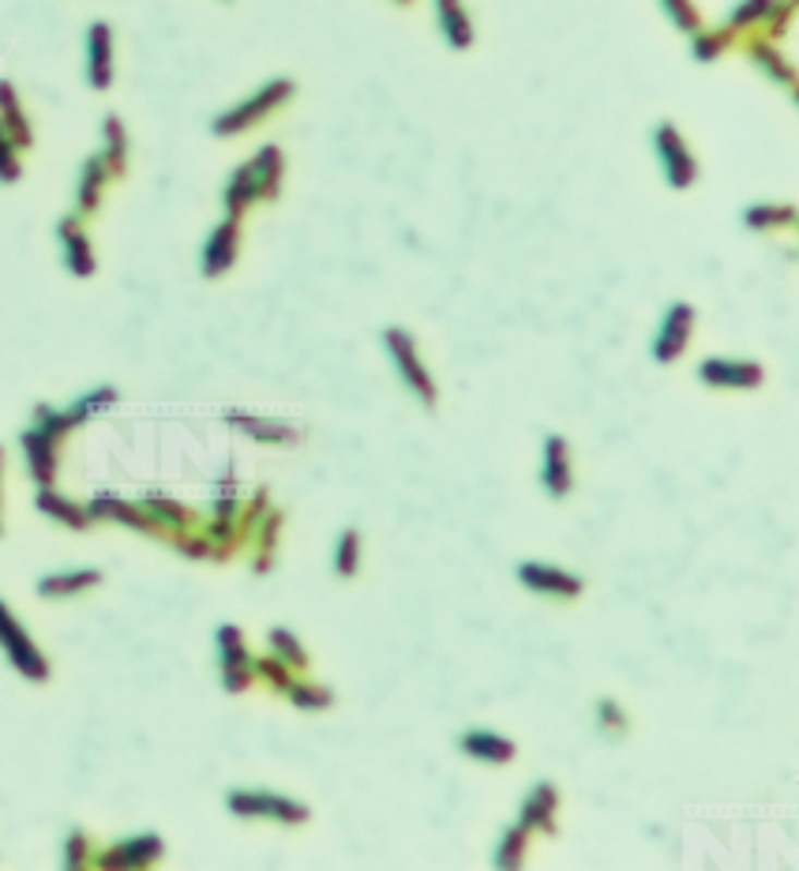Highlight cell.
<instances>
[{
    "mask_svg": "<svg viewBox=\"0 0 799 871\" xmlns=\"http://www.w3.org/2000/svg\"><path fill=\"white\" fill-rule=\"evenodd\" d=\"M278 184H282V150L278 147H263L249 166H241L233 177H229L222 203H226V215L229 218H241L244 210L252 207L256 199H275L278 196Z\"/></svg>",
    "mask_w": 799,
    "mask_h": 871,
    "instance_id": "cell-1",
    "label": "cell"
},
{
    "mask_svg": "<svg viewBox=\"0 0 799 871\" xmlns=\"http://www.w3.org/2000/svg\"><path fill=\"white\" fill-rule=\"evenodd\" d=\"M384 346H387V358H390V365H395L405 391H410L424 410H436V402H439L436 379H432L428 365L421 361V350H416L413 335L402 331V327H387Z\"/></svg>",
    "mask_w": 799,
    "mask_h": 871,
    "instance_id": "cell-2",
    "label": "cell"
},
{
    "mask_svg": "<svg viewBox=\"0 0 799 871\" xmlns=\"http://www.w3.org/2000/svg\"><path fill=\"white\" fill-rule=\"evenodd\" d=\"M296 83L293 80H270L263 83L259 90H252L244 101H237L233 109H226V113L215 117V124H210V132L215 135H241L249 129H256L263 117H270L278 106H286L289 98H293Z\"/></svg>",
    "mask_w": 799,
    "mask_h": 871,
    "instance_id": "cell-3",
    "label": "cell"
},
{
    "mask_svg": "<svg viewBox=\"0 0 799 871\" xmlns=\"http://www.w3.org/2000/svg\"><path fill=\"white\" fill-rule=\"evenodd\" d=\"M653 150H657V162H661V173H665L668 189H691V184L699 181V162H694L683 132L671 121H661L657 129H653Z\"/></svg>",
    "mask_w": 799,
    "mask_h": 871,
    "instance_id": "cell-4",
    "label": "cell"
},
{
    "mask_svg": "<svg viewBox=\"0 0 799 871\" xmlns=\"http://www.w3.org/2000/svg\"><path fill=\"white\" fill-rule=\"evenodd\" d=\"M226 808L233 811L237 819H275V823L296 826L308 823V808L296 805L289 797H278V793H263V789H237L226 797Z\"/></svg>",
    "mask_w": 799,
    "mask_h": 871,
    "instance_id": "cell-5",
    "label": "cell"
},
{
    "mask_svg": "<svg viewBox=\"0 0 799 871\" xmlns=\"http://www.w3.org/2000/svg\"><path fill=\"white\" fill-rule=\"evenodd\" d=\"M694 376L717 391H754L766 384V368L751 358H705L699 361Z\"/></svg>",
    "mask_w": 799,
    "mask_h": 871,
    "instance_id": "cell-6",
    "label": "cell"
},
{
    "mask_svg": "<svg viewBox=\"0 0 799 871\" xmlns=\"http://www.w3.org/2000/svg\"><path fill=\"white\" fill-rule=\"evenodd\" d=\"M0 650H4L8 662L27 676V680H38V684L49 680V662L41 657V650L34 646L27 631H23V624L4 608V602H0Z\"/></svg>",
    "mask_w": 799,
    "mask_h": 871,
    "instance_id": "cell-7",
    "label": "cell"
},
{
    "mask_svg": "<svg viewBox=\"0 0 799 871\" xmlns=\"http://www.w3.org/2000/svg\"><path fill=\"white\" fill-rule=\"evenodd\" d=\"M691 335H694V309L687 301L668 304V312L661 316L657 335H653V342H650L653 361H657V365H671L676 358H683L687 346H691Z\"/></svg>",
    "mask_w": 799,
    "mask_h": 871,
    "instance_id": "cell-8",
    "label": "cell"
},
{
    "mask_svg": "<svg viewBox=\"0 0 799 871\" xmlns=\"http://www.w3.org/2000/svg\"><path fill=\"white\" fill-rule=\"evenodd\" d=\"M518 582H522L525 590H533V594L564 597V602H571V597H578L585 590V582L578 579V574L552 568V564H537V560L518 564Z\"/></svg>",
    "mask_w": 799,
    "mask_h": 871,
    "instance_id": "cell-9",
    "label": "cell"
},
{
    "mask_svg": "<svg viewBox=\"0 0 799 871\" xmlns=\"http://www.w3.org/2000/svg\"><path fill=\"white\" fill-rule=\"evenodd\" d=\"M541 485L552 500H564L574 488V470H571V447L559 433L544 436V451H541Z\"/></svg>",
    "mask_w": 799,
    "mask_h": 871,
    "instance_id": "cell-10",
    "label": "cell"
},
{
    "mask_svg": "<svg viewBox=\"0 0 799 871\" xmlns=\"http://www.w3.org/2000/svg\"><path fill=\"white\" fill-rule=\"evenodd\" d=\"M237 249H241V226H237V218H226V222H218L215 230H210L207 244H203V256H199L203 275L222 278L226 270L237 264Z\"/></svg>",
    "mask_w": 799,
    "mask_h": 871,
    "instance_id": "cell-11",
    "label": "cell"
},
{
    "mask_svg": "<svg viewBox=\"0 0 799 871\" xmlns=\"http://www.w3.org/2000/svg\"><path fill=\"white\" fill-rule=\"evenodd\" d=\"M57 241H61V256L68 275L75 278H90L95 275V249H90V237L80 226V215H68L57 226Z\"/></svg>",
    "mask_w": 799,
    "mask_h": 871,
    "instance_id": "cell-12",
    "label": "cell"
},
{
    "mask_svg": "<svg viewBox=\"0 0 799 871\" xmlns=\"http://www.w3.org/2000/svg\"><path fill=\"white\" fill-rule=\"evenodd\" d=\"M113 27L106 20L90 23L87 31V83L90 90H109L113 83Z\"/></svg>",
    "mask_w": 799,
    "mask_h": 871,
    "instance_id": "cell-13",
    "label": "cell"
},
{
    "mask_svg": "<svg viewBox=\"0 0 799 871\" xmlns=\"http://www.w3.org/2000/svg\"><path fill=\"white\" fill-rule=\"evenodd\" d=\"M556 808H559V793L552 789V782H537L530 793H525L522 819H518V823H522L530 834L533 831L552 834V831H556Z\"/></svg>",
    "mask_w": 799,
    "mask_h": 871,
    "instance_id": "cell-14",
    "label": "cell"
},
{
    "mask_svg": "<svg viewBox=\"0 0 799 871\" xmlns=\"http://www.w3.org/2000/svg\"><path fill=\"white\" fill-rule=\"evenodd\" d=\"M23 455H27L31 477L38 481V488H49L57 477V439L41 428H27L23 433Z\"/></svg>",
    "mask_w": 799,
    "mask_h": 871,
    "instance_id": "cell-15",
    "label": "cell"
},
{
    "mask_svg": "<svg viewBox=\"0 0 799 871\" xmlns=\"http://www.w3.org/2000/svg\"><path fill=\"white\" fill-rule=\"evenodd\" d=\"M436 4V23H439V34H444V41L450 49H470L473 46V20L470 12H465V0H432Z\"/></svg>",
    "mask_w": 799,
    "mask_h": 871,
    "instance_id": "cell-16",
    "label": "cell"
},
{
    "mask_svg": "<svg viewBox=\"0 0 799 871\" xmlns=\"http://www.w3.org/2000/svg\"><path fill=\"white\" fill-rule=\"evenodd\" d=\"M109 177H113V169L106 166V158L101 155H90L87 162L80 169V184H75V215H95L98 203H101V192H106Z\"/></svg>",
    "mask_w": 799,
    "mask_h": 871,
    "instance_id": "cell-17",
    "label": "cell"
},
{
    "mask_svg": "<svg viewBox=\"0 0 799 871\" xmlns=\"http://www.w3.org/2000/svg\"><path fill=\"white\" fill-rule=\"evenodd\" d=\"M458 748L462 755L477 759V763H511L514 759V740L499 737L492 729H470L458 737Z\"/></svg>",
    "mask_w": 799,
    "mask_h": 871,
    "instance_id": "cell-18",
    "label": "cell"
},
{
    "mask_svg": "<svg viewBox=\"0 0 799 871\" xmlns=\"http://www.w3.org/2000/svg\"><path fill=\"white\" fill-rule=\"evenodd\" d=\"M161 857V842L158 834H143V838H129L117 849H106L98 857L101 868H140V864H155Z\"/></svg>",
    "mask_w": 799,
    "mask_h": 871,
    "instance_id": "cell-19",
    "label": "cell"
},
{
    "mask_svg": "<svg viewBox=\"0 0 799 871\" xmlns=\"http://www.w3.org/2000/svg\"><path fill=\"white\" fill-rule=\"evenodd\" d=\"M0 129L12 135L15 147H31V143H34L27 109H23L20 95H15V87L8 80H0Z\"/></svg>",
    "mask_w": 799,
    "mask_h": 871,
    "instance_id": "cell-20",
    "label": "cell"
},
{
    "mask_svg": "<svg viewBox=\"0 0 799 871\" xmlns=\"http://www.w3.org/2000/svg\"><path fill=\"white\" fill-rule=\"evenodd\" d=\"M101 571L95 568H83V571H64V574H49V579L38 582V594L41 597H68V594H80L87 586H98Z\"/></svg>",
    "mask_w": 799,
    "mask_h": 871,
    "instance_id": "cell-21",
    "label": "cell"
},
{
    "mask_svg": "<svg viewBox=\"0 0 799 871\" xmlns=\"http://www.w3.org/2000/svg\"><path fill=\"white\" fill-rule=\"evenodd\" d=\"M38 507H41V515H49V519L64 522V527H72V530H83L90 522V511H83V507H75L72 500L57 496L53 488H41V493H38Z\"/></svg>",
    "mask_w": 799,
    "mask_h": 871,
    "instance_id": "cell-22",
    "label": "cell"
},
{
    "mask_svg": "<svg viewBox=\"0 0 799 871\" xmlns=\"http://www.w3.org/2000/svg\"><path fill=\"white\" fill-rule=\"evenodd\" d=\"M101 140H106V150H101L106 166L121 173L124 162H129V135H124V124H121V117H117V113L106 117V124H101Z\"/></svg>",
    "mask_w": 799,
    "mask_h": 871,
    "instance_id": "cell-23",
    "label": "cell"
},
{
    "mask_svg": "<svg viewBox=\"0 0 799 871\" xmlns=\"http://www.w3.org/2000/svg\"><path fill=\"white\" fill-rule=\"evenodd\" d=\"M218 654H222V673L249 669V650H244L241 628H233V624H222V628H218Z\"/></svg>",
    "mask_w": 799,
    "mask_h": 871,
    "instance_id": "cell-24",
    "label": "cell"
},
{
    "mask_svg": "<svg viewBox=\"0 0 799 871\" xmlns=\"http://www.w3.org/2000/svg\"><path fill=\"white\" fill-rule=\"evenodd\" d=\"M743 222L751 226V230H773V226H792L796 222V207L792 203H780V207H773V203H754V207L743 210Z\"/></svg>",
    "mask_w": 799,
    "mask_h": 871,
    "instance_id": "cell-25",
    "label": "cell"
},
{
    "mask_svg": "<svg viewBox=\"0 0 799 871\" xmlns=\"http://www.w3.org/2000/svg\"><path fill=\"white\" fill-rule=\"evenodd\" d=\"M361 568V534L356 530H342L335 545V574L338 579H353Z\"/></svg>",
    "mask_w": 799,
    "mask_h": 871,
    "instance_id": "cell-26",
    "label": "cell"
},
{
    "mask_svg": "<svg viewBox=\"0 0 799 871\" xmlns=\"http://www.w3.org/2000/svg\"><path fill=\"white\" fill-rule=\"evenodd\" d=\"M525 849H530V831H525L522 823L507 826L504 842H499V849H496V864L499 868H518V864H522V857H525Z\"/></svg>",
    "mask_w": 799,
    "mask_h": 871,
    "instance_id": "cell-27",
    "label": "cell"
},
{
    "mask_svg": "<svg viewBox=\"0 0 799 871\" xmlns=\"http://www.w3.org/2000/svg\"><path fill=\"white\" fill-rule=\"evenodd\" d=\"M751 57H754V64H759L762 72L773 75V80L780 83V87H792V68L785 64V57H780L777 49L770 46V41H754V46H751Z\"/></svg>",
    "mask_w": 799,
    "mask_h": 871,
    "instance_id": "cell-28",
    "label": "cell"
},
{
    "mask_svg": "<svg viewBox=\"0 0 799 871\" xmlns=\"http://www.w3.org/2000/svg\"><path fill=\"white\" fill-rule=\"evenodd\" d=\"M117 402V391L113 387H95L90 395H83L80 402H72L68 406V418H72V425H83V421L90 418V413H98V410H106V406H113Z\"/></svg>",
    "mask_w": 799,
    "mask_h": 871,
    "instance_id": "cell-29",
    "label": "cell"
},
{
    "mask_svg": "<svg viewBox=\"0 0 799 871\" xmlns=\"http://www.w3.org/2000/svg\"><path fill=\"white\" fill-rule=\"evenodd\" d=\"M270 646H275V657L282 665H293V669H308V654H304L301 642L289 636L286 628H270Z\"/></svg>",
    "mask_w": 799,
    "mask_h": 871,
    "instance_id": "cell-30",
    "label": "cell"
},
{
    "mask_svg": "<svg viewBox=\"0 0 799 871\" xmlns=\"http://www.w3.org/2000/svg\"><path fill=\"white\" fill-rule=\"evenodd\" d=\"M773 4L777 0H743V4L733 8V15H728V27L725 31H736V27H751V23H762L773 15Z\"/></svg>",
    "mask_w": 799,
    "mask_h": 871,
    "instance_id": "cell-31",
    "label": "cell"
},
{
    "mask_svg": "<svg viewBox=\"0 0 799 871\" xmlns=\"http://www.w3.org/2000/svg\"><path fill=\"white\" fill-rule=\"evenodd\" d=\"M23 177V162H20V147L15 140L0 129V184H15Z\"/></svg>",
    "mask_w": 799,
    "mask_h": 871,
    "instance_id": "cell-32",
    "label": "cell"
},
{
    "mask_svg": "<svg viewBox=\"0 0 799 871\" xmlns=\"http://www.w3.org/2000/svg\"><path fill=\"white\" fill-rule=\"evenodd\" d=\"M661 8H665V15L676 23L679 31H687V34L702 31V20H699V12H694L691 0H661Z\"/></svg>",
    "mask_w": 799,
    "mask_h": 871,
    "instance_id": "cell-33",
    "label": "cell"
},
{
    "mask_svg": "<svg viewBox=\"0 0 799 871\" xmlns=\"http://www.w3.org/2000/svg\"><path fill=\"white\" fill-rule=\"evenodd\" d=\"M229 421H233L237 428H244L249 436H256V439H270V444H282V439H289V428H282V425H263V421L244 418V413H233Z\"/></svg>",
    "mask_w": 799,
    "mask_h": 871,
    "instance_id": "cell-34",
    "label": "cell"
},
{
    "mask_svg": "<svg viewBox=\"0 0 799 871\" xmlns=\"http://www.w3.org/2000/svg\"><path fill=\"white\" fill-rule=\"evenodd\" d=\"M728 46V31H694V57H699L702 64L717 61V53Z\"/></svg>",
    "mask_w": 799,
    "mask_h": 871,
    "instance_id": "cell-35",
    "label": "cell"
},
{
    "mask_svg": "<svg viewBox=\"0 0 799 871\" xmlns=\"http://www.w3.org/2000/svg\"><path fill=\"white\" fill-rule=\"evenodd\" d=\"M286 695L293 699L296 706H304V710H323V706H330V691H327V688H312V684H289Z\"/></svg>",
    "mask_w": 799,
    "mask_h": 871,
    "instance_id": "cell-36",
    "label": "cell"
},
{
    "mask_svg": "<svg viewBox=\"0 0 799 871\" xmlns=\"http://www.w3.org/2000/svg\"><path fill=\"white\" fill-rule=\"evenodd\" d=\"M597 725L605 733H627V710L612 699H601L597 703Z\"/></svg>",
    "mask_w": 799,
    "mask_h": 871,
    "instance_id": "cell-37",
    "label": "cell"
},
{
    "mask_svg": "<svg viewBox=\"0 0 799 871\" xmlns=\"http://www.w3.org/2000/svg\"><path fill=\"white\" fill-rule=\"evenodd\" d=\"M256 673H263L270 684H278L282 691H289V684H293V680H289V665H282L278 657H263V662L256 665Z\"/></svg>",
    "mask_w": 799,
    "mask_h": 871,
    "instance_id": "cell-38",
    "label": "cell"
},
{
    "mask_svg": "<svg viewBox=\"0 0 799 871\" xmlns=\"http://www.w3.org/2000/svg\"><path fill=\"white\" fill-rule=\"evenodd\" d=\"M83 849H87V838H83L80 831H72L68 834V857H64V864L68 868H75L83 860Z\"/></svg>",
    "mask_w": 799,
    "mask_h": 871,
    "instance_id": "cell-39",
    "label": "cell"
},
{
    "mask_svg": "<svg viewBox=\"0 0 799 871\" xmlns=\"http://www.w3.org/2000/svg\"><path fill=\"white\" fill-rule=\"evenodd\" d=\"M395 4H413V0H395Z\"/></svg>",
    "mask_w": 799,
    "mask_h": 871,
    "instance_id": "cell-40",
    "label": "cell"
}]
</instances>
